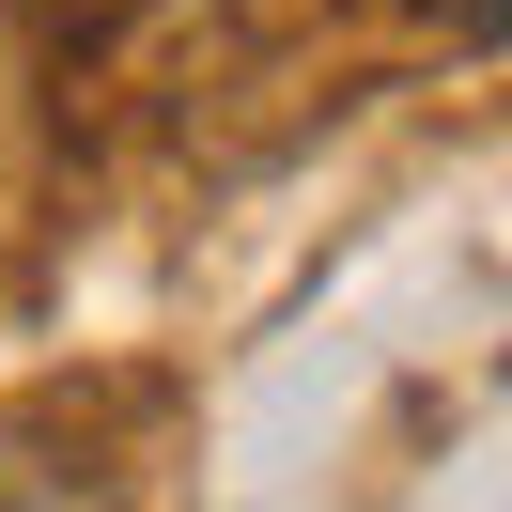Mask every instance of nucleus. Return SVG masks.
<instances>
[{"label": "nucleus", "mask_w": 512, "mask_h": 512, "mask_svg": "<svg viewBox=\"0 0 512 512\" xmlns=\"http://www.w3.org/2000/svg\"><path fill=\"white\" fill-rule=\"evenodd\" d=\"M419 16H450V32H512V0H419Z\"/></svg>", "instance_id": "obj_1"}, {"label": "nucleus", "mask_w": 512, "mask_h": 512, "mask_svg": "<svg viewBox=\"0 0 512 512\" xmlns=\"http://www.w3.org/2000/svg\"><path fill=\"white\" fill-rule=\"evenodd\" d=\"M0 512H63V497H47V481H16V466H0Z\"/></svg>", "instance_id": "obj_2"}]
</instances>
